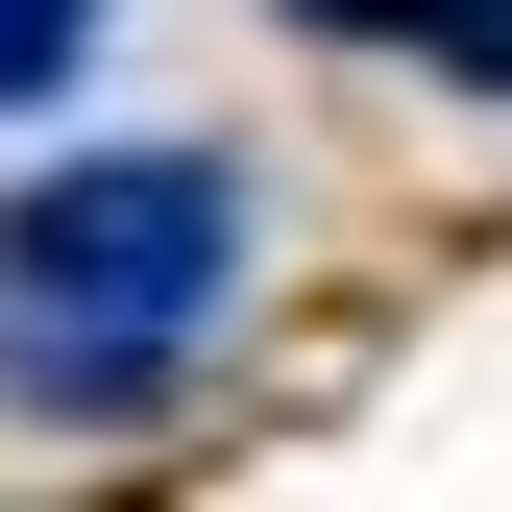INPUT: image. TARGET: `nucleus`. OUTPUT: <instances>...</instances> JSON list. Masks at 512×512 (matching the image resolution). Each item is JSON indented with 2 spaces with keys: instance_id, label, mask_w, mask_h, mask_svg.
I'll return each instance as SVG.
<instances>
[{
  "instance_id": "nucleus-2",
  "label": "nucleus",
  "mask_w": 512,
  "mask_h": 512,
  "mask_svg": "<svg viewBox=\"0 0 512 512\" xmlns=\"http://www.w3.org/2000/svg\"><path fill=\"white\" fill-rule=\"evenodd\" d=\"M293 25H342V49H415V74L512 98V0H293Z\"/></svg>"
},
{
  "instance_id": "nucleus-1",
  "label": "nucleus",
  "mask_w": 512,
  "mask_h": 512,
  "mask_svg": "<svg viewBox=\"0 0 512 512\" xmlns=\"http://www.w3.org/2000/svg\"><path fill=\"white\" fill-rule=\"evenodd\" d=\"M244 293V171L220 147H74L0 196V391L25 415H147Z\"/></svg>"
},
{
  "instance_id": "nucleus-3",
  "label": "nucleus",
  "mask_w": 512,
  "mask_h": 512,
  "mask_svg": "<svg viewBox=\"0 0 512 512\" xmlns=\"http://www.w3.org/2000/svg\"><path fill=\"white\" fill-rule=\"evenodd\" d=\"M74 25H98V0H0V98H49V74H74Z\"/></svg>"
}]
</instances>
